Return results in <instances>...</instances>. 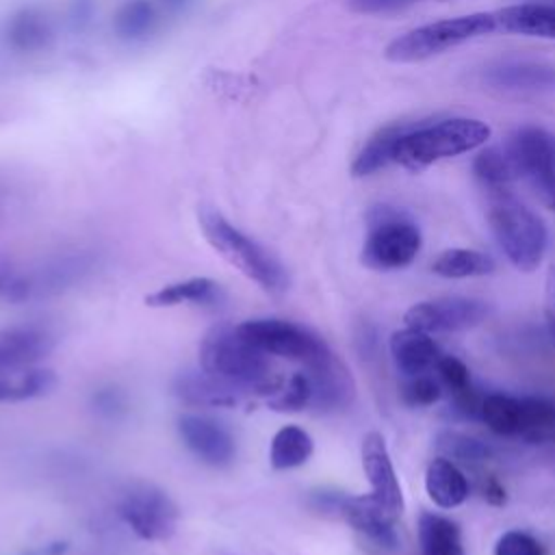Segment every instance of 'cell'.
<instances>
[{"mask_svg":"<svg viewBox=\"0 0 555 555\" xmlns=\"http://www.w3.org/2000/svg\"><path fill=\"white\" fill-rule=\"evenodd\" d=\"M483 80L490 87L505 91H553L555 67L533 61H512L488 69Z\"/></svg>","mask_w":555,"mask_h":555,"instance_id":"obj_16","label":"cell"},{"mask_svg":"<svg viewBox=\"0 0 555 555\" xmlns=\"http://www.w3.org/2000/svg\"><path fill=\"white\" fill-rule=\"evenodd\" d=\"M219 291V284L210 278H186L156 288L145 297V304L152 308H173L182 304L208 306L217 301Z\"/></svg>","mask_w":555,"mask_h":555,"instance_id":"obj_20","label":"cell"},{"mask_svg":"<svg viewBox=\"0 0 555 555\" xmlns=\"http://www.w3.org/2000/svg\"><path fill=\"white\" fill-rule=\"evenodd\" d=\"M176 429L184 447L206 466L225 468L236 457L234 434L208 414H180Z\"/></svg>","mask_w":555,"mask_h":555,"instance_id":"obj_10","label":"cell"},{"mask_svg":"<svg viewBox=\"0 0 555 555\" xmlns=\"http://www.w3.org/2000/svg\"><path fill=\"white\" fill-rule=\"evenodd\" d=\"M544 312H546V323L551 330V336L555 340V267L548 269L546 273V284H544Z\"/></svg>","mask_w":555,"mask_h":555,"instance_id":"obj_39","label":"cell"},{"mask_svg":"<svg viewBox=\"0 0 555 555\" xmlns=\"http://www.w3.org/2000/svg\"><path fill=\"white\" fill-rule=\"evenodd\" d=\"M418 228L399 212L382 206L371 215L362 262L377 271H395L412 264L421 249Z\"/></svg>","mask_w":555,"mask_h":555,"instance_id":"obj_7","label":"cell"},{"mask_svg":"<svg viewBox=\"0 0 555 555\" xmlns=\"http://www.w3.org/2000/svg\"><path fill=\"white\" fill-rule=\"evenodd\" d=\"M492 130L481 119L449 117L436 124H414L397 143L392 163L410 171H421L442 158L460 156L481 147Z\"/></svg>","mask_w":555,"mask_h":555,"instance_id":"obj_1","label":"cell"},{"mask_svg":"<svg viewBox=\"0 0 555 555\" xmlns=\"http://www.w3.org/2000/svg\"><path fill=\"white\" fill-rule=\"evenodd\" d=\"M516 436L531 444L555 442V401L544 397H520Z\"/></svg>","mask_w":555,"mask_h":555,"instance_id":"obj_23","label":"cell"},{"mask_svg":"<svg viewBox=\"0 0 555 555\" xmlns=\"http://www.w3.org/2000/svg\"><path fill=\"white\" fill-rule=\"evenodd\" d=\"M520 416V397L507 395H486L481 401L479 418L490 431L499 436H516Z\"/></svg>","mask_w":555,"mask_h":555,"instance_id":"obj_30","label":"cell"},{"mask_svg":"<svg viewBox=\"0 0 555 555\" xmlns=\"http://www.w3.org/2000/svg\"><path fill=\"white\" fill-rule=\"evenodd\" d=\"M54 347L52 336L35 325H20L0 332V375L30 369Z\"/></svg>","mask_w":555,"mask_h":555,"instance_id":"obj_14","label":"cell"},{"mask_svg":"<svg viewBox=\"0 0 555 555\" xmlns=\"http://www.w3.org/2000/svg\"><path fill=\"white\" fill-rule=\"evenodd\" d=\"M438 442H440V449H444L451 457L462 460V462H481L492 455L490 447H486L483 442L468 438L464 434H455V431L442 434Z\"/></svg>","mask_w":555,"mask_h":555,"instance_id":"obj_32","label":"cell"},{"mask_svg":"<svg viewBox=\"0 0 555 555\" xmlns=\"http://www.w3.org/2000/svg\"><path fill=\"white\" fill-rule=\"evenodd\" d=\"M416 2H423V0H347V7L364 15H388V13L403 11Z\"/></svg>","mask_w":555,"mask_h":555,"instance_id":"obj_36","label":"cell"},{"mask_svg":"<svg viewBox=\"0 0 555 555\" xmlns=\"http://www.w3.org/2000/svg\"><path fill=\"white\" fill-rule=\"evenodd\" d=\"M418 542L423 555H466L460 527L431 512H423L418 518Z\"/></svg>","mask_w":555,"mask_h":555,"instance_id":"obj_24","label":"cell"},{"mask_svg":"<svg viewBox=\"0 0 555 555\" xmlns=\"http://www.w3.org/2000/svg\"><path fill=\"white\" fill-rule=\"evenodd\" d=\"M362 468L371 486L373 501L397 520L403 514V492L399 477L395 473L386 440L379 431H369L362 438Z\"/></svg>","mask_w":555,"mask_h":555,"instance_id":"obj_12","label":"cell"},{"mask_svg":"<svg viewBox=\"0 0 555 555\" xmlns=\"http://www.w3.org/2000/svg\"><path fill=\"white\" fill-rule=\"evenodd\" d=\"M199 366L228 386L271 388L269 356L249 345L236 327H215L199 345Z\"/></svg>","mask_w":555,"mask_h":555,"instance_id":"obj_4","label":"cell"},{"mask_svg":"<svg viewBox=\"0 0 555 555\" xmlns=\"http://www.w3.org/2000/svg\"><path fill=\"white\" fill-rule=\"evenodd\" d=\"M496 26L507 33L555 39V4L520 2L503 7L494 13Z\"/></svg>","mask_w":555,"mask_h":555,"instance_id":"obj_17","label":"cell"},{"mask_svg":"<svg viewBox=\"0 0 555 555\" xmlns=\"http://www.w3.org/2000/svg\"><path fill=\"white\" fill-rule=\"evenodd\" d=\"M0 295L9 301H22L30 295V284L24 275L15 273L11 267L0 269Z\"/></svg>","mask_w":555,"mask_h":555,"instance_id":"obj_37","label":"cell"},{"mask_svg":"<svg viewBox=\"0 0 555 555\" xmlns=\"http://www.w3.org/2000/svg\"><path fill=\"white\" fill-rule=\"evenodd\" d=\"M119 408H124V401L115 390H106L98 395V410H106L108 414H115Z\"/></svg>","mask_w":555,"mask_h":555,"instance_id":"obj_40","label":"cell"},{"mask_svg":"<svg viewBox=\"0 0 555 555\" xmlns=\"http://www.w3.org/2000/svg\"><path fill=\"white\" fill-rule=\"evenodd\" d=\"M507 154L516 173L529 180L548 210H555V134L540 126H522L509 137Z\"/></svg>","mask_w":555,"mask_h":555,"instance_id":"obj_8","label":"cell"},{"mask_svg":"<svg viewBox=\"0 0 555 555\" xmlns=\"http://www.w3.org/2000/svg\"><path fill=\"white\" fill-rule=\"evenodd\" d=\"M473 173L486 186L488 195L499 191H509V184L518 176L507 150L503 152L499 147H488L479 152L473 160Z\"/></svg>","mask_w":555,"mask_h":555,"instance_id":"obj_28","label":"cell"},{"mask_svg":"<svg viewBox=\"0 0 555 555\" xmlns=\"http://www.w3.org/2000/svg\"><path fill=\"white\" fill-rule=\"evenodd\" d=\"M488 197V223L499 247L516 269L525 273L535 271L544 258L548 241L544 221L518 202L512 191L490 193Z\"/></svg>","mask_w":555,"mask_h":555,"instance_id":"obj_3","label":"cell"},{"mask_svg":"<svg viewBox=\"0 0 555 555\" xmlns=\"http://www.w3.org/2000/svg\"><path fill=\"white\" fill-rule=\"evenodd\" d=\"M234 388L206 371H184L173 382V395L193 408H225L234 405Z\"/></svg>","mask_w":555,"mask_h":555,"instance_id":"obj_18","label":"cell"},{"mask_svg":"<svg viewBox=\"0 0 555 555\" xmlns=\"http://www.w3.org/2000/svg\"><path fill=\"white\" fill-rule=\"evenodd\" d=\"M50 39V24L37 9L17 11L7 24V41L20 52L41 50Z\"/></svg>","mask_w":555,"mask_h":555,"instance_id":"obj_26","label":"cell"},{"mask_svg":"<svg viewBox=\"0 0 555 555\" xmlns=\"http://www.w3.org/2000/svg\"><path fill=\"white\" fill-rule=\"evenodd\" d=\"M494 260L477 249L468 247H451L444 249L431 264V271L442 278H477V275H490L494 271Z\"/></svg>","mask_w":555,"mask_h":555,"instance_id":"obj_25","label":"cell"},{"mask_svg":"<svg viewBox=\"0 0 555 555\" xmlns=\"http://www.w3.org/2000/svg\"><path fill=\"white\" fill-rule=\"evenodd\" d=\"M119 516L137 538L145 542H163L176 533L180 512L165 490L150 483H137L121 496Z\"/></svg>","mask_w":555,"mask_h":555,"instance_id":"obj_9","label":"cell"},{"mask_svg":"<svg viewBox=\"0 0 555 555\" xmlns=\"http://www.w3.org/2000/svg\"><path fill=\"white\" fill-rule=\"evenodd\" d=\"M156 24V11L147 0H126L115 13L113 28L126 41L143 39Z\"/></svg>","mask_w":555,"mask_h":555,"instance_id":"obj_29","label":"cell"},{"mask_svg":"<svg viewBox=\"0 0 555 555\" xmlns=\"http://www.w3.org/2000/svg\"><path fill=\"white\" fill-rule=\"evenodd\" d=\"M481 496L486 499V503H490L494 507H501L507 501V492H505L503 483L496 477H492V475L481 479Z\"/></svg>","mask_w":555,"mask_h":555,"instance_id":"obj_38","label":"cell"},{"mask_svg":"<svg viewBox=\"0 0 555 555\" xmlns=\"http://www.w3.org/2000/svg\"><path fill=\"white\" fill-rule=\"evenodd\" d=\"M336 514L343 516L369 542L382 548H397L399 538L395 533V520L373 501L371 494H360V496L340 494Z\"/></svg>","mask_w":555,"mask_h":555,"instance_id":"obj_13","label":"cell"},{"mask_svg":"<svg viewBox=\"0 0 555 555\" xmlns=\"http://www.w3.org/2000/svg\"><path fill=\"white\" fill-rule=\"evenodd\" d=\"M199 223L210 247L230 264H234L245 278L256 282L262 291L280 295L288 288V275L282 262L256 238L232 225L223 215L215 210H202Z\"/></svg>","mask_w":555,"mask_h":555,"instance_id":"obj_2","label":"cell"},{"mask_svg":"<svg viewBox=\"0 0 555 555\" xmlns=\"http://www.w3.org/2000/svg\"><path fill=\"white\" fill-rule=\"evenodd\" d=\"M496 28L494 13H470L418 26L392 39L384 54L395 63H416L455 48L468 39L490 35Z\"/></svg>","mask_w":555,"mask_h":555,"instance_id":"obj_5","label":"cell"},{"mask_svg":"<svg viewBox=\"0 0 555 555\" xmlns=\"http://www.w3.org/2000/svg\"><path fill=\"white\" fill-rule=\"evenodd\" d=\"M436 371H438L442 384L451 390V395H457V392L470 388L468 366L460 358H455V356H440V360L436 362Z\"/></svg>","mask_w":555,"mask_h":555,"instance_id":"obj_34","label":"cell"},{"mask_svg":"<svg viewBox=\"0 0 555 555\" xmlns=\"http://www.w3.org/2000/svg\"><path fill=\"white\" fill-rule=\"evenodd\" d=\"M414 124H388L384 128H379L366 143L364 147L358 152V156L353 158L351 165V173L358 178L371 176L375 171H379L382 167H386L388 163H392L395 156V147L399 143V139L412 128Z\"/></svg>","mask_w":555,"mask_h":555,"instance_id":"obj_21","label":"cell"},{"mask_svg":"<svg viewBox=\"0 0 555 555\" xmlns=\"http://www.w3.org/2000/svg\"><path fill=\"white\" fill-rule=\"evenodd\" d=\"M269 405L280 412H297L312 405V382L308 373H293L284 386H278Z\"/></svg>","mask_w":555,"mask_h":555,"instance_id":"obj_31","label":"cell"},{"mask_svg":"<svg viewBox=\"0 0 555 555\" xmlns=\"http://www.w3.org/2000/svg\"><path fill=\"white\" fill-rule=\"evenodd\" d=\"M167 9H171V11H178V9H182L184 7V2L186 0H160Z\"/></svg>","mask_w":555,"mask_h":555,"instance_id":"obj_41","label":"cell"},{"mask_svg":"<svg viewBox=\"0 0 555 555\" xmlns=\"http://www.w3.org/2000/svg\"><path fill=\"white\" fill-rule=\"evenodd\" d=\"M56 377L48 369H24L17 373L0 375V403H17L50 392Z\"/></svg>","mask_w":555,"mask_h":555,"instance_id":"obj_27","label":"cell"},{"mask_svg":"<svg viewBox=\"0 0 555 555\" xmlns=\"http://www.w3.org/2000/svg\"><path fill=\"white\" fill-rule=\"evenodd\" d=\"M488 314V306L468 297H442L418 301L403 314L408 327L421 332H455L479 325Z\"/></svg>","mask_w":555,"mask_h":555,"instance_id":"obj_11","label":"cell"},{"mask_svg":"<svg viewBox=\"0 0 555 555\" xmlns=\"http://www.w3.org/2000/svg\"><path fill=\"white\" fill-rule=\"evenodd\" d=\"M314 451L312 436L299 425L280 427L269 444V464L275 470H288L304 466Z\"/></svg>","mask_w":555,"mask_h":555,"instance_id":"obj_22","label":"cell"},{"mask_svg":"<svg viewBox=\"0 0 555 555\" xmlns=\"http://www.w3.org/2000/svg\"><path fill=\"white\" fill-rule=\"evenodd\" d=\"M236 332L262 353L288 358L304 366H312L332 356V349L321 336L293 321L247 319L236 325Z\"/></svg>","mask_w":555,"mask_h":555,"instance_id":"obj_6","label":"cell"},{"mask_svg":"<svg viewBox=\"0 0 555 555\" xmlns=\"http://www.w3.org/2000/svg\"><path fill=\"white\" fill-rule=\"evenodd\" d=\"M494 555H544V546L525 531H505L496 540Z\"/></svg>","mask_w":555,"mask_h":555,"instance_id":"obj_35","label":"cell"},{"mask_svg":"<svg viewBox=\"0 0 555 555\" xmlns=\"http://www.w3.org/2000/svg\"><path fill=\"white\" fill-rule=\"evenodd\" d=\"M390 353L397 369L408 377L423 375L425 371L436 366L442 356L434 338H429L427 332L414 327L399 330L390 336Z\"/></svg>","mask_w":555,"mask_h":555,"instance_id":"obj_15","label":"cell"},{"mask_svg":"<svg viewBox=\"0 0 555 555\" xmlns=\"http://www.w3.org/2000/svg\"><path fill=\"white\" fill-rule=\"evenodd\" d=\"M425 490L438 507L451 509L466 501L468 481L449 457H434L425 473Z\"/></svg>","mask_w":555,"mask_h":555,"instance_id":"obj_19","label":"cell"},{"mask_svg":"<svg viewBox=\"0 0 555 555\" xmlns=\"http://www.w3.org/2000/svg\"><path fill=\"white\" fill-rule=\"evenodd\" d=\"M403 403L412 408H425L440 399V384L429 375H414L401 388Z\"/></svg>","mask_w":555,"mask_h":555,"instance_id":"obj_33","label":"cell"}]
</instances>
